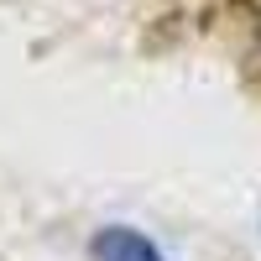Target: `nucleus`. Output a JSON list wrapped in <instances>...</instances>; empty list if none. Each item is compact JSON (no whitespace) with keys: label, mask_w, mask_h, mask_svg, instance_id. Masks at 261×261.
I'll use <instances>...</instances> for the list:
<instances>
[{"label":"nucleus","mask_w":261,"mask_h":261,"mask_svg":"<svg viewBox=\"0 0 261 261\" xmlns=\"http://www.w3.org/2000/svg\"><path fill=\"white\" fill-rule=\"evenodd\" d=\"M89 256H94V261H167V256L151 246L141 230H130V225H110V230H99L94 241H89Z\"/></svg>","instance_id":"obj_1"}]
</instances>
